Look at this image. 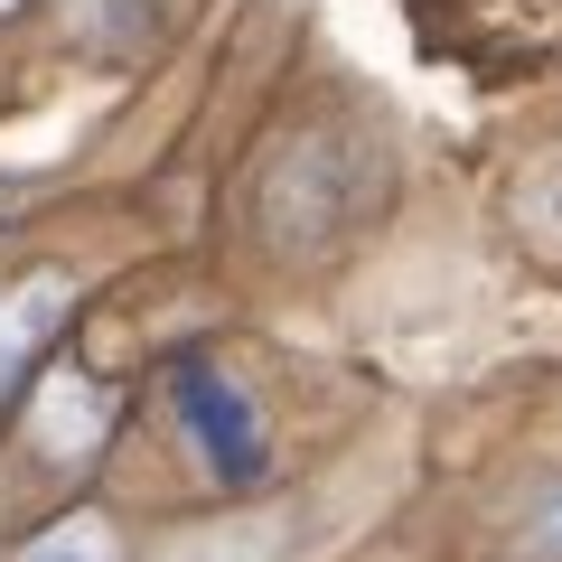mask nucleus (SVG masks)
I'll return each mask as SVG.
<instances>
[{"label":"nucleus","mask_w":562,"mask_h":562,"mask_svg":"<svg viewBox=\"0 0 562 562\" xmlns=\"http://www.w3.org/2000/svg\"><path fill=\"white\" fill-rule=\"evenodd\" d=\"M103 431H113V394H94L76 366H57V375L38 384V441L57 450V460H85Z\"/></svg>","instance_id":"nucleus-3"},{"label":"nucleus","mask_w":562,"mask_h":562,"mask_svg":"<svg viewBox=\"0 0 562 562\" xmlns=\"http://www.w3.org/2000/svg\"><path fill=\"white\" fill-rule=\"evenodd\" d=\"M66 310H76V281L66 272H20V281H0V403L29 384V366L57 347Z\"/></svg>","instance_id":"nucleus-2"},{"label":"nucleus","mask_w":562,"mask_h":562,"mask_svg":"<svg viewBox=\"0 0 562 562\" xmlns=\"http://www.w3.org/2000/svg\"><path fill=\"white\" fill-rule=\"evenodd\" d=\"M0 216H10V188H0Z\"/></svg>","instance_id":"nucleus-7"},{"label":"nucleus","mask_w":562,"mask_h":562,"mask_svg":"<svg viewBox=\"0 0 562 562\" xmlns=\"http://www.w3.org/2000/svg\"><path fill=\"white\" fill-rule=\"evenodd\" d=\"M10 10H20V0H0V20H10Z\"/></svg>","instance_id":"nucleus-6"},{"label":"nucleus","mask_w":562,"mask_h":562,"mask_svg":"<svg viewBox=\"0 0 562 562\" xmlns=\"http://www.w3.org/2000/svg\"><path fill=\"white\" fill-rule=\"evenodd\" d=\"M169 403H179L198 460L216 469L225 487H254L262 469H272V450H262V413H254V403H244L206 357H179V366H169Z\"/></svg>","instance_id":"nucleus-1"},{"label":"nucleus","mask_w":562,"mask_h":562,"mask_svg":"<svg viewBox=\"0 0 562 562\" xmlns=\"http://www.w3.org/2000/svg\"><path fill=\"white\" fill-rule=\"evenodd\" d=\"M20 562H122V543H113V525H103L94 506H76V516H57Z\"/></svg>","instance_id":"nucleus-4"},{"label":"nucleus","mask_w":562,"mask_h":562,"mask_svg":"<svg viewBox=\"0 0 562 562\" xmlns=\"http://www.w3.org/2000/svg\"><path fill=\"white\" fill-rule=\"evenodd\" d=\"M525 553H535V562H562V479L543 487L535 516H525Z\"/></svg>","instance_id":"nucleus-5"}]
</instances>
